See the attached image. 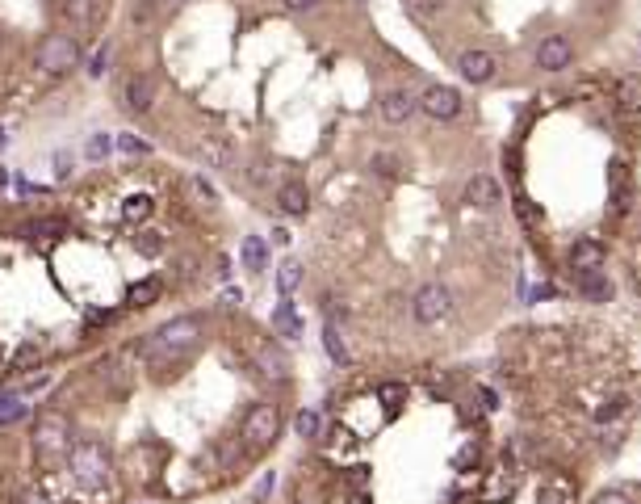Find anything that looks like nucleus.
Wrapping results in <instances>:
<instances>
[{"instance_id": "nucleus-1", "label": "nucleus", "mask_w": 641, "mask_h": 504, "mask_svg": "<svg viewBox=\"0 0 641 504\" xmlns=\"http://www.w3.org/2000/svg\"><path fill=\"white\" fill-rule=\"evenodd\" d=\"M197 341H202V320H197V316H176V320L159 324L156 333L143 341L139 353H143L151 366H176L181 357L194 353Z\"/></svg>"}, {"instance_id": "nucleus-2", "label": "nucleus", "mask_w": 641, "mask_h": 504, "mask_svg": "<svg viewBox=\"0 0 641 504\" xmlns=\"http://www.w3.org/2000/svg\"><path fill=\"white\" fill-rule=\"evenodd\" d=\"M68 471L72 480L85 488V492H101L109 483V454L105 445L93 442V437H80L76 445H68Z\"/></svg>"}, {"instance_id": "nucleus-3", "label": "nucleus", "mask_w": 641, "mask_h": 504, "mask_svg": "<svg viewBox=\"0 0 641 504\" xmlns=\"http://www.w3.org/2000/svg\"><path fill=\"white\" fill-rule=\"evenodd\" d=\"M34 60H38V72L63 76V72H72L76 63H80V47H76L72 34H47L42 42H38Z\"/></svg>"}, {"instance_id": "nucleus-4", "label": "nucleus", "mask_w": 641, "mask_h": 504, "mask_svg": "<svg viewBox=\"0 0 641 504\" xmlns=\"http://www.w3.org/2000/svg\"><path fill=\"white\" fill-rule=\"evenodd\" d=\"M243 442L252 445V450H265V445H273L277 442V433H281V412H277V404H252L248 408V417H243Z\"/></svg>"}, {"instance_id": "nucleus-5", "label": "nucleus", "mask_w": 641, "mask_h": 504, "mask_svg": "<svg viewBox=\"0 0 641 504\" xmlns=\"http://www.w3.org/2000/svg\"><path fill=\"white\" fill-rule=\"evenodd\" d=\"M68 420L59 412H42L34 425V450L42 463H55V458H68Z\"/></svg>"}, {"instance_id": "nucleus-6", "label": "nucleus", "mask_w": 641, "mask_h": 504, "mask_svg": "<svg viewBox=\"0 0 641 504\" xmlns=\"http://www.w3.org/2000/svg\"><path fill=\"white\" fill-rule=\"evenodd\" d=\"M411 316H415V324H424V328L448 320V316H453V295H448V286H440V282L420 286L415 298H411Z\"/></svg>"}, {"instance_id": "nucleus-7", "label": "nucleus", "mask_w": 641, "mask_h": 504, "mask_svg": "<svg viewBox=\"0 0 641 504\" xmlns=\"http://www.w3.org/2000/svg\"><path fill=\"white\" fill-rule=\"evenodd\" d=\"M420 105H424L428 118H436V123H448V118H457L461 114V93L448 85H428L424 97H420Z\"/></svg>"}, {"instance_id": "nucleus-8", "label": "nucleus", "mask_w": 641, "mask_h": 504, "mask_svg": "<svg viewBox=\"0 0 641 504\" xmlns=\"http://www.w3.org/2000/svg\"><path fill=\"white\" fill-rule=\"evenodd\" d=\"M570 60H574V47H570L566 34L541 38V47H537V68L541 72H562V68H570Z\"/></svg>"}, {"instance_id": "nucleus-9", "label": "nucleus", "mask_w": 641, "mask_h": 504, "mask_svg": "<svg viewBox=\"0 0 641 504\" xmlns=\"http://www.w3.org/2000/svg\"><path fill=\"white\" fill-rule=\"evenodd\" d=\"M122 105L131 114H147L151 105H156V80L143 72L126 76V85H122Z\"/></svg>"}, {"instance_id": "nucleus-10", "label": "nucleus", "mask_w": 641, "mask_h": 504, "mask_svg": "<svg viewBox=\"0 0 641 504\" xmlns=\"http://www.w3.org/2000/svg\"><path fill=\"white\" fill-rule=\"evenodd\" d=\"M495 55L491 50H461L457 60V72L461 80H470V85H486V80H495Z\"/></svg>"}, {"instance_id": "nucleus-11", "label": "nucleus", "mask_w": 641, "mask_h": 504, "mask_svg": "<svg viewBox=\"0 0 641 504\" xmlns=\"http://www.w3.org/2000/svg\"><path fill=\"white\" fill-rule=\"evenodd\" d=\"M465 202L478 210H491L503 202V185L491 177V172H478V177H470V185H465Z\"/></svg>"}, {"instance_id": "nucleus-12", "label": "nucleus", "mask_w": 641, "mask_h": 504, "mask_svg": "<svg viewBox=\"0 0 641 504\" xmlns=\"http://www.w3.org/2000/svg\"><path fill=\"white\" fill-rule=\"evenodd\" d=\"M415 105H420V101H415L407 88H390V93H382V101H377V110H382V118H386L390 126L407 123V118L415 114Z\"/></svg>"}, {"instance_id": "nucleus-13", "label": "nucleus", "mask_w": 641, "mask_h": 504, "mask_svg": "<svg viewBox=\"0 0 641 504\" xmlns=\"http://www.w3.org/2000/svg\"><path fill=\"white\" fill-rule=\"evenodd\" d=\"M570 265H574L579 273H595L600 265H604V244H600V240H591V235H587V240H579V244L570 248Z\"/></svg>"}, {"instance_id": "nucleus-14", "label": "nucleus", "mask_w": 641, "mask_h": 504, "mask_svg": "<svg viewBox=\"0 0 641 504\" xmlns=\"http://www.w3.org/2000/svg\"><path fill=\"white\" fill-rule=\"evenodd\" d=\"M277 206L285 210V215H293V219L306 215V210H311V194H306V185L302 181H285L277 189Z\"/></svg>"}, {"instance_id": "nucleus-15", "label": "nucleus", "mask_w": 641, "mask_h": 504, "mask_svg": "<svg viewBox=\"0 0 641 504\" xmlns=\"http://www.w3.org/2000/svg\"><path fill=\"white\" fill-rule=\"evenodd\" d=\"M239 265L243 270H252V273H260L268 265V240L265 235H248L239 244Z\"/></svg>"}, {"instance_id": "nucleus-16", "label": "nucleus", "mask_w": 641, "mask_h": 504, "mask_svg": "<svg viewBox=\"0 0 641 504\" xmlns=\"http://www.w3.org/2000/svg\"><path fill=\"white\" fill-rule=\"evenodd\" d=\"M197 156H202L210 169H227L230 164V143L227 139H218V135H206V139H197Z\"/></svg>"}, {"instance_id": "nucleus-17", "label": "nucleus", "mask_w": 641, "mask_h": 504, "mask_svg": "<svg viewBox=\"0 0 641 504\" xmlns=\"http://www.w3.org/2000/svg\"><path fill=\"white\" fill-rule=\"evenodd\" d=\"M617 105L629 118H641V76H625L617 85Z\"/></svg>"}, {"instance_id": "nucleus-18", "label": "nucleus", "mask_w": 641, "mask_h": 504, "mask_svg": "<svg viewBox=\"0 0 641 504\" xmlns=\"http://www.w3.org/2000/svg\"><path fill=\"white\" fill-rule=\"evenodd\" d=\"M273 333H277V336H290V341L302 333V320H298V311H293L290 298H281L277 311H273Z\"/></svg>"}, {"instance_id": "nucleus-19", "label": "nucleus", "mask_w": 641, "mask_h": 504, "mask_svg": "<svg viewBox=\"0 0 641 504\" xmlns=\"http://www.w3.org/2000/svg\"><path fill=\"white\" fill-rule=\"evenodd\" d=\"M156 215V202H151V194H131L126 202H122V219L126 223H147Z\"/></svg>"}, {"instance_id": "nucleus-20", "label": "nucleus", "mask_w": 641, "mask_h": 504, "mask_svg": "<svg viewBox=\"0 0 641 504\" xmlns=\"http://www.w3.org/2000/svg\"><path fill=\"white\" fill-rule=\"evenodd\" d=\"M159 295H164V282H159V278H143L139 286H131L126 303H131V307H151Z\"/></svg>"}, {"instance_id": "nucleus-21", "label": "nucleus", "mask_w": 641, "mask_h": 504, "mask_svg": "<svg viewBox=\"0 0 641 504\" xmlns=\"http://www.w3.org/2000/svg\"><path fill=\"white\" fill-rule=\"evenodd\" d=\"M256 366L265 370L268 379H285V370H290V362H285V357H281L277 349H273V344H260V349H256Z\"/></svg>"}, {"instance_id": "nucleus-22", "label": "nucleus", "mask_w": 641, "mask_h": 504, "mask_svg": "<svg viewBox=\"0 0 641 504\" xmlns=\"http://www.w3.org/2000/svg\"><path fill=\"white\" fill-rule=\"evenodd\" d=\"M323 349H327V357H331L336 366H348V344H344V336H339L336 324H327L323 328Z\"/></svg>"}, {"instance_id": "nucleus-23", "label": "nucleus", "mask_w": 641, "mask_h": 504, "mask_svg": "<svg viewBox=\"0 0 641 504\" xmlns=\"http://www.w3.org/2000/svg\"><path fill=\"white\" fill-rule=\"evenodd\" d=\"M377 404L394 417V412L407 404V387H402V382H382V387H377Z\"/></svg>"}, {"instance_id": "nucleus-24", "label": "nucleus", "mask_w": 641, "mask_h": 504, "mask_svg": "<svg viewBox=\"0 0 641 504\" xmlns=\"http://www.w3.org/2000/svg\"><path fill=\"white\" fill-rule=\"evenodd\" d=\"M582 295L591 298V303H608V298H612V286H608V278L600 270L582 273Z\"/></svg>"}, {"instance_id": "nucleus-25", "label": "nucleus", "mask_w": 641, "mask_h": 504, "mask_svg": "<svg viewBox=\"0 0 641 504\" xmlns=\"http://www.w3.org/2000/svg\"><path fill=\"white\" fill-rule=\"evenodd\" d=\"M298 282H302V265H298V261H285V265H277V290H281V298H290L293 290H298Z\"/></svg>"}, {"instance_id": "nucleus-26", "label": "nucleus", "mask_w": 641, "mask_h": 504, "mask_svg": "<svg viewBox=\"0 0 641 504\" xmlns=\"http://www.w3.org/2000/svg\"><path fill=\"white\" fill-rule=\"evenodd\" d=\"M537 504H574V483L570 480H554V483H545V492Z\"/></svg>"}, {"instance_id": "nucleus-27", "label": "nucleus", "mask_w": 641, "mask_h": 504, "mask_svg": "<svg viewBox=\"0 0 641 504\" xmlns=\"http://www.w3.org/2000/svg\"><path fill=\"white\" fill-rule=\"evenodd\" d=\"M293 433H298V437H319V433H323V417H319L315 408H302V412L293 417Z\"/></svg>"}, {"instance_id": "nucleus-28", "label": "nucleus", "mask_w": 641, "mask_h": 504, "mask_svg": "<svg viewBox=\"0 0 641 504\" xmlns=\"http://www.w3.org/2000/svg\"><path fill=\"white\" fill-rule=\"evenodd\" d=\"M30 404H22V395H0V425H17L25 420Z\"/></svg>"}, {"instance_id": "nucleus-29", "label": "nucleus", "mask_w": 641, "mask_h": 504, "mask_svg": "<svg viewBox=\"0 0 641 504\" xmlns=\"http://www.w3.org/2000/svg\"><path fill=\"white\" fill-rule=\"evenodd\" d=\"M134 248H139L143 257H159V252H164V232H156V227H143V232L134 235Z\"/></svg>"}, {"instance_id": "nucleus-30", "label": "nucleus", "mask_w": 641, "mask_h": 504, "mask_svg": "<svg viewBox=\"0 0 641 504\" xmlns=\"http://www.w3.org/2000/svg\"><path fill=\"white\" fill-rule=\"evenodd\" d=\"M185 189H189V194H194L197 202H202V206H214V202H218L214 185H210L206 177H202V172H194V177H189V181H185Z\"/></svg>"}, {"instance_id": "nucleus-31", "label": "nucleus", "mask_w": 641, "mask_h": 504, "mask_svg": "<svg viewBox=\"0 0 641 504\" xmlns=\"http://www.w3.org/2000/svg\"><path fill=\"white\" fill-rule=\"evenodd\" d=\"M109 148H113V139H109V135H105V131H97V135L88 139V148H85V156H88V160H105V156H109Z\"/></svg>"}, {"instance_id": "nucleus-32", "label": "nucleus", "mask_w": 641, "mask_h": 504, "mask_svg": "<svg viewBox=\"0 0 641 504\" xmlns=\"http://www.w3.org/2000/svg\"><path fill=\"white\" fill-rule=\"evenodd\" d=\"M620 412H629V399H612L608 408H600V412H595V420H600V425H608V420H617Z\"/></svg>"}, {"instance_id": "nucleus-33", "label": "nucleus", "mask_w": 641, "mask_h": 504, "mask_svg": "<svg viewBox=\"0 0 641 504\" xmlns=\"http://www.w3.org/2000/svg\"><path fill=\"white\" fill-rule=\"evenodd\" d=\"M118 148L126 151V156H143L147 143H143V139H134V135H122V139H118Z\"/></svg>"}, {"instance_id": "nucleus-34", "label": "nucleus", "mask_w": 641, "mask_h": 504, "mask_svg": "<svg viewBox=\"0 0 641 504\" xmlns=\"http://www.w3.org/2000/svg\"><path fill=\"white\" fill-rule=\"evenodd\" d=\"M105 63H109V47H101L93 60H88V76H105Z\"/></svg>"}, {"instance_id": "nucleus-35", "label": "nucleus", "mask_w": 641, "mask_h": 504, "mask_svg": "<svg viewBox=\"0 0 641 504\" xmlns=\"http://www.w3.org/2000/svg\"><path fill=\"white\" fill-rule=\"evenodd\" d=\"M63 223H30V235H59Z\"/></svg>"}, {"instance_id": "nucleus-36", "label": "nucleus", "mask_w": 641, "mask_h": 504, "mask_svg": "<svg viewBox=\"0 0 641 504\" xmlns=\"http://www.w3.org/2000/svg\"><path fill=\"white\" fill-rule=\"evenodd\" d=\"M516 210H520V219H528V223H533V227H537V223H541V210H537L533 202H524V197H520V206H516Z\"/></svg>"}, {"instance_id": "nucleus-37", "label": "nucleus", "mask_w": 641, "mask_h": 504, "mask_svg": "<svg viewBox=\"0 0 641 504\" xmlns=\"http://www.w3.org/2000/svg\"><path fill=\"white\" fill-rule=\"evenodd\" d=\"M323 0H285V9L290 13H311V9H319Z\"/></svg>"}, {"instance_id": "nucleus-38", "label": "nucleus", "mask_w": 641, "mask_h": 504, "mask_svg": "<svg viewBox=\"0 0 641 504\" xmlns=\"http://www.w3.org/2000/svg\"><path fill=\"white\" fill-rule=\"evenodd\" d=\"M591 504H633V500H629V496H625V492H600V496H595Z\"/></svg>"}, {"instance_id": "nucleus-39", "label": "nucleus", "mask_w": 641, "mask_h": 504, "mask_svg": "<svg viewBox=\"0 0 641 504\" xmlns=\"http://www.w3.org/2000/svg\"><path fill=\"white\" fill-rule=\"evenodd\" d=\"M474 463H478V445H465V450L457 454V467L465 471V467H474Z\"/></svg>"}, {"instance_id": "nucleus-40", "label": "nucleus", "mask_w": 641, "mask_h": 504, "mask_svg": "<svg viewBox=\"0 0 641 504\" xmlns=\"http://www.w3.org/2000/svg\"><path fill=\"white\" fill-rule=\"evenodd\" d=\"M478 399H483V408H486V412H495V408H499V395L491 391V387H483V391H478Z\"/></svg>"}, {"instance_id": "nucleus-41", "label": "nucleus", "mask_w": 641, "mask_h": 504, "mask_svg": "<svg viewBox=\"0 0 641 504\" xmlns=\"http://www.w3.org/2000/svg\"><path fill=\"white\" fill-rule=\"evenodd\" d=\"M374 169L390 177V172H394V156H374Z\"/></svg>"}, {"instance_id": "nucleus-42", "label": "nucleus", "mask_w": 641, "mask_h": 504, "mask_svg": "<svg viewBox=\"0 0 641 504\" xmlns=\"http://www.w3.org/2000/svg\"><path fill=\"white\" fill-rule=\"evenodd\" d=\"M273 244L285 248V244H290V232H285V227H273Z\"/></svg>"}, {"instance_id": "nucleus-43", "label": "nucleus", "mask_w": 641, "mask_h": 504, "mask_svg": "<svg viewBox=\"0 0 641 504\" xmlns=\"http://www.w3.org/2000/svg\"><path fill=\"white\" fill-rule=\"evenodd\" d=\"M17 504H50V500H47V496H38V492H25Z\"/></svg>"}, {"instance_id": "nucleus-44", "label": "nucleus", "mask_w": 641, "mask_h": 504, "mask_svg": "<svg viewBox=\"0 0 641 504\" xmlns=\"http://www.w3.org/2000/svg\"><path fill=\"white\" fill-rule=\"evenodd\" d=\"M352 504H369V496H365V492H361V496H352Z\"/></svg>"}, {"instance_id": "nucleus-45", "label": "nucleus", "mask_w": 641, "mask_h": 504, "mask_svg": "<svg viewBox=\"0 0 641 504\" xmlns=\"http://www.w3.org/2000/svg\"><path fill=\"white\" fill-rule=\"evenodd\" d=\"M0 362H5V349H0Z\"/></svg>"}, {"instance_id": "nucleus-46", "label": "nucleus", "mask_w": 641, "mask_h": 504, "mask_svg": "<svg viewBox=\"0 0 641 504\" xmlns=\"http://www.w3.org/2000/svg\"><path fill=\"white\" fill-rule=\"evenodd\" d=\"M172 5H185V0H172Z\"/></svg>"}]
</instances>
